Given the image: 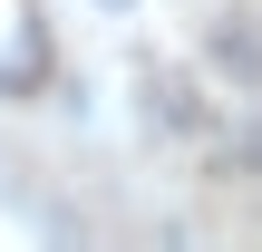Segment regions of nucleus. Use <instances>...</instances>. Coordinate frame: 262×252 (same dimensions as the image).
<instances>
[{"instance_id": "f257e3e1", "label": "nucleus", "mask_w": 262, "mask_h": 252, "mask_svg": "<svg viewBox=\"0 0 262 252\" xmlns=\"http://www.w3.org/2000/svg\"><path fill=\"white\" fill-rule=\"evenodd\" d=\"M204 58H214L243 97H262V10H214V19H204Z\"/></svg>"}, {"instance_id": "f03ea898", "label": "nucleus", "mask_w": 262, "mask_h": 252, "mask_svg": "<svg viewBox=\"0 0 262 252\" xmlns=\"http://www.w3.org/2000/svg\"><path fill=\"white\" fill-rule=\"evenodd\" d=\"M146 117H156L165 136H214V107L194 97L185 68H146Z\"/></svg>"}, {"instance_id": "7ed1b4c3", "label": "nucleus", "mask_w": 262, "mask_h": 252, "mask_svg": "<svg viewBox=\"0 0 262 252\" xmlns=\"http://www.w3.org/2000/svg\"><path fill=\"white\" fill-rule=\"evenodd\" d=\"M224 165H233V175H253V185H262V117L243 126V136H233V146H224Z\"/></svg>"}, {"instance_id": "20e7f679", "label": "nucleus", "mask_w": 262, "mask_h": 252, "mask_svg": "<svg viewBox=\"0 0 262 252\" xmlns=\"http://www.w3.org/2000/svg\"><path fill=\"white\" fill-rule=\"evenodd\" d=\"M97 10H136V0H97Z\"/></svg>"}]
</instances>
